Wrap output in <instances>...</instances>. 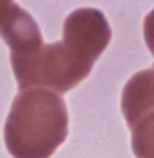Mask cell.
<instances>
[{
	"label": "cell",
	"instance_id": "1",
	"mask_svg": "<svg viewBox=\"0 0 154 158\" xmlns=\"http://www.w3.org/2000/svg\"><path fill=\"white\" fill-rule=\"evenodd\" d=\"M69 135V109L51 90H22L4 123V144L14 158H51Z\"/></svg>",
	"mask_w": 154,
	"mask_h": 158
},
{
	"label": "cell",
	"instance_id": "2",
	"mask_svg": "<svg viewBox=\"0 0 154 158\" xmlns=\"http://www.w3.org/2000/svg\"><path fill=\"white\" fill-rule=\"evenodd\" d=\"M20 90L43 88L55 94H66L76 88L94 69V63L84 59L65 41L43 43L27 55L10 57Z\"/></svg>",
	"mask_w": 154,
	"mask_h": 158
},
{
	"label": "cell",
	"instance_id": "3",
	"mask_svg": "<svg viewBox=\"0 0 154 158\" xmlns=\"http://www.w3.org/2000/svg\"><path fill=\"white\" fill-rule=\"evenodd\" d=\"M63 41L96 64L111 41V27L102 10L78 8L63 23Z\"/></svg>",
	"mask_w": 154,
	"mask_h": 158
},
{
	"label": "cell",
	"instance_id": "4",
	"mask_svg": "<svg viewBox=\"0 0 154 158\" xmlns=\"http://www.w3.org/2000/svg\"><path fill=\"white\" fill-rule=\"evenodd\" d=\"M121 111L129 129L146 113L154 111V72L144 69L133 74L123 88L121 94Z\"/></svg>",
	"mask_w": 154,
	"mask_h": 158
},
{
	"label": "cell",
	"instance_id": "5",
	"mask_svg": "<svg viewBox=\"0 0 154 158\" xmlns=\"http://www.w3.org/2000/svg\"><path fill=\"white\" fill-rule=\"evenodd\" d=\"M131 148L137 158H154V111L131 127Z\"/></svg>",
	"mask_w": 154,
	"mask_h": 158
},
{
	"label": "cell",
	"instance_id": "6",
	"mask_svg": "<svg viewBox=\"0 0 154 158\" xmlns=\"http://www.w3.org/2000/svg\"><path fill=\"white\" fill-rule=\"evenodd\" d=\"M18 12H20V6L14 0H0V31L14 20Z\"/></svg>",
	"mask_w": 154,
	"mask_h": 158
},
{
	"label": "cell",
	"instance_id": "7",
	"mask_svg": "<svg viewBox=\"0 0 154 158\" xmlns=\"http://www.w3.org/2000/svg\"><path fill=\"white\" fill-rule=\"evenodd\" d=\"M143 33H144V41H146V47L150 49V53L154 55V10H150L144 18V23H143Z\"/></svg>",
	"mask_w": 154,
	"mask_h": 158
},
{
	"label": "cell",
	"instance_id": "8",
	"mask_svg": "<svg viewBox=\"0 0 154 158\" xmlns=\"http://www.w3.org/2000/svg\"><path fill=\"white\" fill-rule=\"evenodd\" d=\"M152 72H154V66H152Z\"/></svg>",
	"mask_w": 154,
	"mask_h": 158
}]
</instances>
